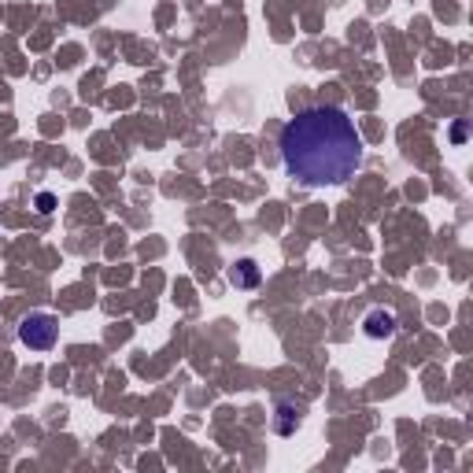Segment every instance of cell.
I'll use <instances>...</instances> for the list:
<instances>
[{"label": "cell", "mask_w": 473, "mask_h": 473, "mask_svg": "<svg viewBox=\"0 0 473 473\" xmlns=\"http://www.w3.org/2000/svg\"><path fill=\"white\" fill-rule=\"evenodd\" d=\"M281 159L303 185H340L363 163V137L340 107L318 104L281 129Z\"/></svg>", "instance_id": "6da1fadb"}, {"label": "cell", "mask_w": 473, "mask_h": 473, "mask_svg": "<svg viewBox=\"0 0 473 473\" xmlns=\"http://www.w3.org/2000/svg\"><path fill=\"white\" fill-rule=\"evenodd\" d=\"M56 337H59V322L52 315H45V311L26 315L23 325H19V340L26 348H34V351H48L56 344Z\"/></svg>", "instance_id": "7a4b0ae2"}, {"label": "cell", "mask_w": 473, "mask_h": 473, "mask_svg": "<svg viewBox=\"0 0 473 473\" xmlns=\"http://www.w3.org/2000/svg\"><path fill=\"white\" fill-rule=\"evenodd\" d=\"M363 329H366V337H373V340H385V337H392L396 333V315L392 311H370L366 318H363Z\"/></svg>", "instance_id": "3957f363"}, {"label": "cell", "mask_w": 473, "mask_h": 473, "mask_svg": "<svg viewBox=\"0 0 473 473\" xmlns=\"http://www.w3.org/2000/svg\"><path fill=\"white\" fill-rule=\"evenodd\" d=\"M230 281H233L237 288H252V285H259V267L252 263V259H240V263L230 270Z\"/></svg>", "instance_id": "277c9868"}, {"label": "cell", "mask_w": 473, "mask_h": 473, "mask_svg": "<svg viewBox=\"0 0 473 473\" xmlns=\"http://www.w3.org/2000/svg\"><path fill=\"white\" fill-rule=\"evenodd\" d=\"M300 426V407H292V403H281L277 407V433L281 436H292Z\"/></svg>", "instance_id": "5b68a950"}, {"label": "cell", "mask_w": 473, "mask_h": 473, "mask_svg": "<svg viewBox=\"0 0 473 473\" xmlns=\"http://www.w3.org/2000/svg\"><path fill=\"white\" fill-rule=\"evenodd\" d=\"M52 207H56V197H52V192H41V197H37V211H41V215H48Z\"/></svg>", "instance_id": "8992f818"}]
</instances>
